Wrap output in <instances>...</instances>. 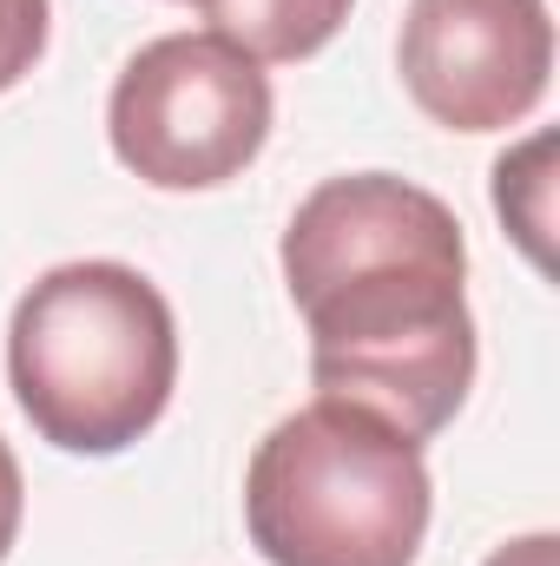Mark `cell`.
Masks as SVG:
<instances>
[{
    "label": "cell",
    "mask_w": 560,
    "mask_h": 566,
    "mask_svg": "<svg viewBox=\"0 0 560 566\" xmlns=\"http://www.w3.org/2000/svg\"><path fill=\"white\" fill-rule=\"evenodd\" d=\"M468 244L455 211L390 171L323 178L290 231L283 283L310 329L317 396L428 441L475 382Z\"/></svg>",
    "instance_id": "6da1fadb"
},
{
    "label": "cell",
    "mask_w": 560,
    "mask_h": 566,
    "mask_svg": "<svg viewBox=\"0 0 560 566\" xmlns=\"http://www.w3.org/2000/svg\"><path fill=\"white\" fill-rule=\"evenodd\" d=\"M7 376L40 441L66 454H120L158 428L178 389L172 303L133 264H60L13 310Z\"/></svg>",
    "instance_id": "7a4b0ae2"
},
{
    "label": "cell",
    "mask_w": 560,
    "mask_h": 566,
    "mask_svg": "<svg viewBox=\"0 0 560 566\" xmlns=\"http://www.w3.org/2000/svg\"><path fill=\"white\" fill-rule=\"evenodd\" d=\"M245 527L271 566H416L428 534L422 441L317 396L258 441Z\"/></svg>",
    "instance_id": "3957f363"
},
{
    "label": "cell",
    "mask_w": 560,
    "mask_h": 566,
    "mask_svg": "<svg viewBox=\"0 0 560 566\" xmlns=\"http://www.w3.org/2000/svg\"><path fill=\"white\" fill-rule=\"evenodd\" d=\"M106 133L133 178L158 191H211L271 139V80L218 33H165L113 80Z\"/></svg>",
    "instance_id": "277c9868"
},
{
    "label": "cell",
    "mask_w": 560,
    "mask_h": 566,
    "mask_svg": "<svg viewBox=\"0 0 560 566\" xmlns=\"http://www.w3.org/2000/svg\"><path fill=\"white\" fill-rule=\"evenodd\" d=\"M396 66L435 126L508 133L541 106L554 73L548 0H409Z\"/></svg>",
    "instance_id": "5b68a950"
},
{
    "label": "cell",
    "mask_w": 560,
    "mask_h": 566,
    "mask_svg": "<svg viewBox=\"0 0 560 566\" xmlns=\"http://www.w3.org/2000/svg\"><path fill=\"white\" fill-rule=\"evenodd\" d=\"M350 7L356 0H205V20H211L205 33L231 40L258 66L265 60H310L343 33Z\"/></svg>",
    "instance_id": "8992f818"
},
{
    "label": "cell",
    "mask_w": 560,
    "mask_h": 566,
    "mask_svg": "<svg viewBox=\"0 0 560 566\" xmlns=\"http://www.w3.org/2000/svg\"><path fill=\"white\" fill-rule=\"evenodd\" d=\"M548 158H554V139L541 133V139H528L521 151H508L495 165V211L508 218V231L521 238V251L535 264H548V198H554Z\"/></svg>",
    "instance_id": "52a82bcc"
},
{
    "label": "cell",
    "mask_w": 560,
    "mask_h": 566,
    "mask_svg": "<svg viewBox=\"0 0 560 566\" xmlns=\"http://www.w3.org/2000/svg\"><path fill=\"white\" fill-rule=\"evenodd\" d=\"M46 53V0H0V93L20 86Z\"/></svg>",
    "instance_id": "ba28073f"
},
{
    "label": "cell",
    "mask_w": 560,
    "mask_h": 566,
    "mask_svg": "<svg viewBox=\"0 0 560 566\" xmlns=\"http://www.w3.org/2000/svg\"><path fill=\"white\" fill-rule=\"evenodd\" d=\"M20 514H27L20 461H13V448L0 441V560H7V554H13V541H20Z\"/></svg>",
    "instance_id": "9c48e42d"
},
{
    "label": "cell",
    "mask_w": 560,
    "mask_h": 566,
    "mask_svg": "<svg viewBox=\"0 0 560 566\" xmlns=\"http://www.w3.org/2000/svg\"><path fill=\"white\" fill-rule=\"evenodd\" d=\"M488 566H560V541L554 534H528V541H508V547H495Z\"/></svg>",
    "instance_id": "30bf717a"
},
{
    "label": "cell",
    "mask_w": 560,
    "mask_h": 566,
    "mask_svg": "<svg viewBox=\"0 0 560 566\" xmlns=\"http://www.w3.org/2000/svg\"><path fill=\"white\" fill-rule=\"evenodd\" d=\"M198 7H205V0H198Z\"/></svg>",
    "instance_id": "8fae6325"
}]
</instances>
